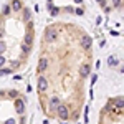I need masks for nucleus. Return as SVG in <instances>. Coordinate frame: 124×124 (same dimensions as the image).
Wrapping results in <instances>:
<instances>
[{"instance_id":"1","label":"nucleus","mask_w":124,"mask_h":124,"mask_svg":"<svg viewBox=\"0 0 124 124\" xmlns=\"http://www.w3.org/2000/svg\"><path fill=\"white\" fill-rule=\"evenodd\" d=\"M56 37H58V23L48 25L45 30V41H53Z\"/></svg>"},{"instance_id":"2","label":"nucleus","mask_w":124,"mask_h":124,"mask_svg":"<svg viewBox=\"0 0 124 124\" xmlns=\"http://www.w3.org/2000/svg\"><path fill=\"white\" fill-rule=\"evenodd\" d=\"M10 7H12V10L13 12H20V10L23 8V3H22V0H13L12 3H8Z\"/></svg>"},{"instance_id":"3","label":"nucleus","mask_w":124,"mask_h":124,"mask_svg":"<svg viewBox=\"0 0 124 124\" xmlns=\"http://www.w3.org/2000/svg\"><path fill=\"white\" fill-rule=\"evenodd\" d=\"M5 48H7V45H5V43H3V41L0 40V55H2V53L5 51Z\"/></svg>"},{"instance_id":"4","label":"nucleus","mask_w":124,"mask_h":124,"mask_svg":"<svg viewBox=\"0 0 124 124\" xmlns=\"http://www.w3.org/2000/svg\"><path fill=\"white\" fill-rule=\"evenodd\" d=\"M109 65H111V66H114V65H116V58H114V56L109 58Z\"/></svg>"},{"instance_id":"5","label":"nucleus","mask_w":124,"mask_h":124,"mask_svg":"<svg viewBox=\"0 0 124 124\" xmlns=\"http://www.w3.org/2000/svg\"><path fill=\"white\" fill-rule=\"evenodd\" d=\"M96 79H98V75H93V76H91V85H93V83H94Z\"/></svg>"},{"instance_id":"6","label":"nucleus","mask_w":124,"mask_h":124,"mask_svg":"<svg viewBox=\"0 0 124 124\" xmlns=\"http://www.w3.org/2000/svg\"><path fill=\"white\" fill-rule=\"evenodd\" d=\"M3 63H5V58L0 55V68H2V65H3Z\"/></svg>"},{"instance_id":"7","label":"nucleus","mask_w":124,"mask_h":124,"mask_svg":"<svg viewBox=\"0 0 124 124\" xmlns=\"http://www.w3.org/2000/svg\"><path fill=\"white\" fill-rule=\"evenodd\" d=\"M75 2H76V3H83V0H75Z\"/></svg>"}]
</instances>
